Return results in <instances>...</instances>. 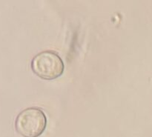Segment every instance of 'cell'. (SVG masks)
Returning a JSON list of instances; mask_svg holds the SVG:
<instances>
[{"instance_id":"6da1fadb","label":"cell","mask_w":152,"mask_h":137,"mask_svg":"<svg viewBox=\"0 0 152 137\" xmlns=\"http://www.w3.org/2000/svg\"><path fill=\"white\" fill-rule=\"evenodd\" d=\"M47 127V117L39 108H28L21 111L15 120L16 131L23 137H39Z\"/></svg>"},{"instance_id":"7a4b0ae2","label":"cell","mask_w":152,"mask_h":137,"mask_svg":"<svg viewBox=\"0 0 152 137\" xmlns=\"http://www.w3.org/2000/svg\"><path fill=\"white\" fill-rule=\"evenodd\" d=\"M33 72L45 80H53L62 75L65 69L63 61L56 52L46 50L36 55L31 64Z\"/></svg>"}]
</instances>
